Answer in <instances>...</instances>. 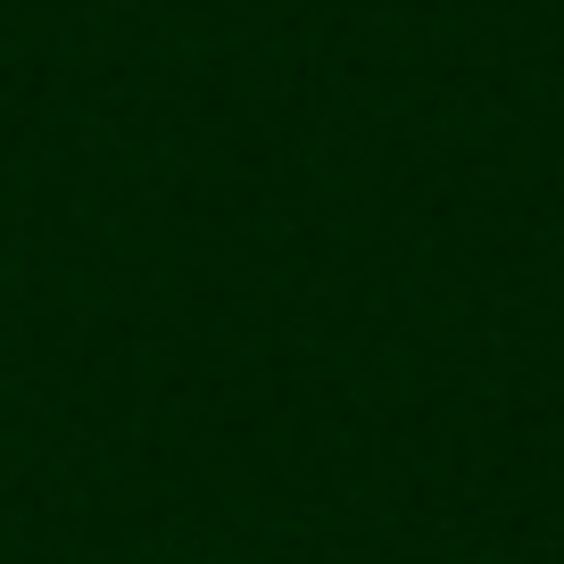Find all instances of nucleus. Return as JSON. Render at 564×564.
Here are the masks:
<instances>
[]
</instances>
